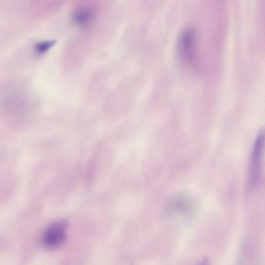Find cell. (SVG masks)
<instances>
[{
    "instance_id": "6da1fadb",
    "label": "cell",
    "mask_w": 265,
    "mask_h": 265,
    "mask_svg": "<svg viewBox=\"0 0 265 265\" xmlns=\"http://www.w3.org/2000/svg\"><path fill=\"white\" fill-rule=\"evenodd\" d=\"M197 34L194 29H185L181 33L178 42V53L182 62L187 65H192L197 58Z\"/></svg>"
},
{
    "instance_id": "7a4b0ae2",
    "label": "cell",
    "mask_w": 265,
    "mask_h": 265,
    "mask_svg": "<svg viewBox=\"0 0 265 265\" xmlns=\"http://www.w3.org/2000/svg\"><path fill=\"white\" fill-rule=\"evenodd\" d=\"M68 227V222L64 219L57 220L48 226L43 237L46 247L54 249L62 245L66 237Z\"/></svg>"
},
{
    "instance_id": "3957f363",
    "label": "cell",
    "mask_w": 265,
    "mask_h": 265,
    "mask_svg": "<svg viewBox=\"0 0 265 265\" xmlns=\"http://www.w3.org/2000/svg\"><path fill=\"white\" fill-rule=\"evenodd\" d=\"M263 140V133L260 132L255 143L251 160L250 183L253 187L256 186L259 178Z\"/></svg>"
},
{
    "instance_id": "277c9868",
    "label": "cell",
    "mask_w": 265,
    "mask_h": 265,
    "mask_svg": "<svg viewBox=\"0 0 265 265\" xmlns=\"http://www.w3.org/2000/svg\"><path fill=\"white\" fill-rule=\"evenodd\" d=\"M92 17V12L87 9H83L77 12L74 16V20L81 25H85L88 23Z\"/></svg>"
},
{
    "instance_id": "5b68a950",
    "label": "cell",
    "mask_w": 265,
    "mask_h": 265,
    "mask_svg": "<svg viewBox=\"0 0 265 265\" xmlns=\"http://www.w3.org/2000/svg\"><path fill=\"white\" fill-rule=\"evenodd\" d=\"M56 41L49 40L41 41L37 43L34 46L35 51L39 54H44L51 49L55 44Z\"/></svg>"
},
{
    "instance_id": "8992f818",
    "label": "cell",
    "mask_w": 265,
    "mask_h": 265,
    "mask_svg": "<svg viewBox=\"0 0 265 265\" xmlns=\"http://www.w3.org/2000/svg\"><path fill=\"white\" fill-rule=\"evenodd\" d=\"M199 265H210V262L207 259L203 260Z\"/></svg>"
}]
</instances>
